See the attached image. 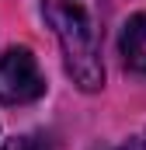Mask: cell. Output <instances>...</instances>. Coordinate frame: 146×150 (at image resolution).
Returning <instances> with one entry per match:
<instances>
[{
    "mask_svg": "<svg viewBox=\"0 0 146 150\" xmlns=\"http://www.w3.org/2000/svg\"><path fill=\"white\" fill-rule=\"evenodd\" d=\"M42 14L63 45L73 84L80 91H98L105 84L98 0H42Z\"/></svg>",
    "mask_w": 146,
    "mask_h": 150,
    "instance_id": "1",
    "label": "cell"
},
{
    "mask_svg": "<svg viewBox=\"0 0 146 150\" xmlns=\"http://www.w3.org/2000/svg\"><path fill=\"white\" fill-rule=\"evenodd\" d=\"M45 94V77L28 45H14L0 56V101L4 105H28Z\"/></svg>",
    "mask_w": 146,
    "mask_h": 150,
    "instance_id": "2",
    "label": "cell"
},
{
    "mask_svg": "<svg viewBox=\"0 0 146 150\" xmlns=\"http://www.w3.org/2000/svg\"><path fill=\"white\" fill-rule=\"evenodd\" d=\"M118 49H122L125 67L146 77V14H132L125 21L122 38H118Z\"/></svg>",
    "mask_w": 146,
    "mask_h": 150,
    "instance_id": "3",
    "label": "cell"
},
{
    "mask_svg": "<svg viewBox=\"0 0 146 150\" xmlns=\"http://www.w3.org/2000/svg\"><path fill=\"white\" fill-rule=\"evenodd\" d=\"M0 150H52V143H49L45 136H38V133H28V136H14V140H7Z\"/></svg>",
    "mask_w": 146,
    "mask_h": 150,
    "instance_id": "4",
    "label": "cell"
},
{
    "mask_svg": "<svg viewBox=\"0 0 146 150\" xmlns=\"http://www.w3.org/2000/svg\"><path fill=\"white\" fill-rule=\"evenodd\" d=\"M122 150H146V133H143V136H136V140H129Z\"/></svg>",
    "mask_w": 146,
    "mask_h": 150,
    "instance_id": "5",
    "label": "cell"
}]
</instances>
